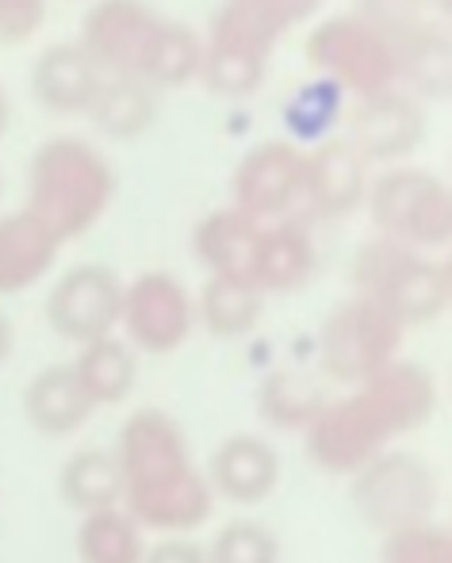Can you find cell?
<instances>
[{
    "label": "cell",
    "mask_w": 452,
    "mask_h": 563,
    "mask_svg": "<svg viewBox=\"0 0 452 563\" xmlns=\"http://www.w3.org/2000/svg\"><path fill=\"white\" fill-rule=\"evenodd\" d=\"M403 334L407 330L392 319L387 311H379L376 303L353 296L345 303H338L327 314L319 330V364L330 379L349 387H361L372 372H379L384 364H392L399 356Z\"/></svg>",
    "instance_id": "cell-8"
},
{
    "label": "cell",
    "mask_w": 452,
    "mask_h": 563,
    "mask_svg": "<svg viewBox=\"0 0 452 563\" xmlns=\"http://www.w3.org/2000/svg\"><path fill=\"white\" fill-rule=\"evenodd\" d=\"M12 345H15V330H12V322H8V314L0 311V364L12 356Z\"/></svg>",
    "instance_id": "cell-35"
},
{
    "label": "cell",
    "mask_w": 452,
    "mask_h": 563,
    "mask_svg": "<svg viewBox=\"0 0 452 563\" xmlns=\"http://www.w3.org/2000/svg\"><path fill=\"white\" fill-rule=\"evenodd\" d=\"M58 495L62 503L81 514L123 506V475H119L115 456L100 449L74 452L58 472Z\"/></svg>",
    "instance_id": "cell-27"
},
{
    "label": "cell",
    "mask_w": 452,
    "mask_h": 563,
    "mask_svg": "<svg viewBox=\"0 0 452 563\" xmlns=\"http://www.w3.org/2000/svg\"><path fill=\"white\" fill-rule=\"evenodd\" d=\"M203 479H208L211 495L227 498V503H265L276 490V483H280V456H276V449L265 438L234 433V438H227L223 445L211 452Z\"/></svg>",
    "instance_id": "cell-18"
},
{
    "label": "cell",
    "mask_w": 452,
    "mask_h": 563,
    "mask_svg": "<svg viewBox=\"0 0 452 563\" xmlns=\"http://www.w3.org/2000/svg\"><path fill=\"white\" fill-rule=\"evenodd\" d=\"M77 376V384L85 387L92 407H115L126 395L134 391V379H139V356L126 345L123 338H100L81 345L77 361L69 364Z\"/></svg>",
    "instance_id": "cell-24"
},
{
    "label": "cell",
    "mask_w": 452,
    "mask_h": 563,
    "mask_svg": "<svg viewBox=\"0 0 452 563\" xmlns=\"http://www.w3.org/2000/svg\"><path fill=\"white\" fill-rule=\"evenodd\" d=\"M8 126H12V100H8L4 85H0V139L8 134Z\"/></svg>",
    "instance_id": "cell-36"
},
{
    "label": "cell",
    "mask_w": 452,
    "mask_h": 563,
    "mask_svg": "<svg viewBox=\"0 0 452 563\" xmlns=\"http://www.w3.org/2000/svg\"><path fill=\"white\" fill-rule=\"evenodd\" d=\"M142 556H146L142 526L123 506L81 518V529H77V560L81 563H142Z\"/></svg>",
    "instance_id": "cell-29"
},
{
    "label": "cell",
    "mask_w": 452,
    "mask_h": 563,
    "mask_svg": "<svg viewBox=\"0 0 452 563\" xmlns=\"http://www.w3.org/2000/svg\"><path fill=\"white\" fill-rule=\"evenodd\" d=\"M304 157L307 150L288 139H268L245 150L230 177V208L257 223L299 219L304 200Z\"/></svg>",
    "instance_id": "cell-10"
},
{
    "label": "cell",
    "mask_w": 452,
    "mask_h": 563,
    "mask_svg": "<svg viewBox=\"0 0 452 563\" xmlns=\"http://www.w3.org/2000/svg\"><path fill=\"white\" fill-rule=\"evenodd\" d=\"M104 74L77 43H54L31 66V97L51 115H89Z\"/></svg>",
    "instance_id": "cell-19"
},
{
    "label": "cell",
    "mask_w": 452,
    "mask_h": 563,
    "mask_svg": "<svg viewBox=\"0 0 452 563\" xmlns=\"http://www.w3.org/2000/svg\"><path fill=\"white\" fill-rule=\"evenodd\" d=\"M345 92L334 89L330 81H322V77H315V81L299 85L296 92H291V100L284 104V119H288V131L296 146H319V142L330 139V126L341 123V115H345Z\"/></svg>",
    "instance_id": "cell-30"
},
{
    "label": "cell",
    "mask_w": 452,
    "mask_h": 563,
    "mask_svg": "<svg viewBox=\"0 0 452 563\" xmlns=\"http://www.w3.org/2000/svg\"><path fill=\"white\" fill-rule=\"evenodd\" d=\"M112 456L123 475V510L142 529H196L211 518L216 495L192 467L185 430L173 415L157 407L134 410Z\"/></svg>",
    "instance_id": "cell-1"
},
{
    "label": "cell",
    "mask_w": 452,
    "mask_h": 563,
    "mask_svg": "<svg viewBox=\"0 0 452 563\" xmlns=\"http://www.w3.org/2000/svg\"><path fill=\"white\" fill-rule=\"evenodd\" d=\"M157 92L139 77H104L89 108V123L112 142H134L154 126Z\"/></svg>",
    "instance_id": "cell-25"
},
{
    "label": "cell",
    "mask_w": 452,
    "mask_h": 563,
    "mask_svg": "<svg viewBox=\"0 0 452 563\" xmlns=\"http://www.w3.org/2000/svg\"><path fill=\"white\" fill-rule=\"evenodd\" d=\"M0 196H4V185H0Z\"/></svg>",
    "instance_id": "cell-38"
},
{
    "label": "cell",
    "mask_w": 452,
    "mask_h": 563,
    "mask_svg": "<svg viewBox=\"0 0 452 563\" xmlns=\"http://www.w3.org/2000/svg\"><path fill=\"white\" fill-rule=\"evenodd\" d=\"M341 123H345L341 139L368 165H387V169L407 162L426 139L422 100L403 89H387L368 100H349Z\"/></svg>",
    "instance_id": "cell-12"
},
{
    "label": "cell",
    "mask_w": 452,
    "mask_h": 563,
    "mask_svg": "<svg viewBox=\"0 0 452 563\" xmlns=\"http://www.w3.org/2000/svg\"><path fill=\"white\" fill-rule=\"evenodd\" d=\"M142 563H208V552L192 541H162L142 556Z\"/></svg>",
    "instance_id": "cell-34"
},
{
    "label": "cell",
    "mask_w": 452,
    "mask_h": 563,
    "mask_svg": "<svg viewBox=\"0 0 452 563\" xmlns=\"http://www.w3.org/2000/svg\"><path fill=\"white\" fill-rule=\"evenodd\" d=\"M327 391L319 379H311L299 368H276L261 379L257 387V415L265 418L273 430H299L319 418V410L327 407Z\"/></svg>",
    "instance_id": "cell-26"
},
{
    "label": "cell",
    "mask_w": 452,
    "mask_h": 563,
    "mask_svg": "<svg viewBox=\"0 0 452 563\" xmlns=\"http://www.w3.org/2000/svg\"><path fill=\"white\" fill-rule=\"evenodd\" d=\"M265 296L250 280L208 276L196 299V322H203L211 338H245L261 322Z\"/></svg>",
    "instance_id": "cell-28"
},
{
    "label": "cell",
    "mask_w": 452,
    "mask_h": 563,
    "mask_svg": "<svg viewBox=\"0 0 452 563\" xmlns=\"http://www.w3.org/2000/svg\"><path fill=\"white\" fill-rule=\"evenodd\" d=\"M115 200V169L100 146L77 134H54L31 154L27 203L62 245L89 234Z\"/></svg>",
    "instance_id": "cell-3"
},
{
    "label": "cell",
    "mask_w": 452,
    "mask_h": 563,
    "mask_svg": "<svg viewBox=\"0 0 452 563\" xmlns=\"http://www.w3.org/2000/svg\"><path fill=\"white\" fill-rule=\"evenodd\" d=\"M162 15L146 0H97L81 20V46L104 77H134Z\"/></svg>",
    "instance_id": "cell-14"
},
{
    "label": "cell",
    "mask_w": 452,
    "mask_h": 563,
    "mask_svg": "<svg viewBox=\"0 0 452 563\" xmlns=\"http://www.w3.org/2000/svg\"><path fill=\"white\" fill-rule=\"evenodd\" d=\"M426 4H430V12L438 15L441 23L452 20V0H426Z\"/></svg>",
    "instance_id": "cell-37"
},
{
    "label": "cell",
    "mask_w": 452,
    "mask_h": 563,
    "mask_svg": "<svg viewBox=\"0 0 452 563\" xmlns=\"http://www.w3.org/2000/svg\"><path fill=\"white\" fill-rule=\"evenodd\" d=\"M364 208L379 238L426 253L445 250L452 238V192L430 169L418 165H392L372 177Z\"/></svg>",
    "instance_id": "cell-6"
},
{
    "label": "cell",
    "mask_w": 452,
    "mask_h": 563,
    "mask_svg": "<svg viewBox=\"0 0 452 563\" xmlns=\"http://www.w3.org/2000/svg\"><path fill=\"white\" fill-rule=\"evenodd\" d=\"M123 341L134 353H177L196 330V299L173 273H142L123 284V307H119Z\"/></svg>",
    "instance_id": "cell-9"
},
{
    "label": "cell",
    "mask_w": 452,
    "mask_h": 563,
    "mask_svg": "<svg viewBox=\"0 0 452 563\" xmlns=\"http://www.w3.org/2000/svg\"><path fill=\"white\" fill-rule=\"evenodd\" d=\"M387 441H392V433L384 430V422L364 402L361 391L330 399L319 410V418L304 430L307 460L330 475H356L379 452H387Z\"/></svg>",
    "instance_id": "cell-11"
},
{
    "label": "cell",
    "mask_w": 452,
    "mask_h": 563,
    "mask_svg": "<svg viewBox=\"0 0 452 563\" xmlns=\"http://www.w3.org/2000/svg\"><path fill=\"white\" fill-rule=\"evenodd\" d=\"M353 391L364 395V402L376 410V418L384 422V430L392 438L426 426L433 418V410H438V384H433V376L422 364L399 361V356L392 364H384L379 372H372Z\"/></svg>",
    "instance_id": "cell-16"
},
{
    "label": "cell",
    "mask_w": 452,
    "mask_h": 563,
    "mask_svg": "<svg viewBox=\"0 0 452 563\" xmlns=\"http://www.w3.org/2000/svg\"><path fill=\"white\" fill-rule=\"evenodd\" d=\"M200 66H203V35H196L188 23L165 20L162 15L154 38L146 46V58H142L134 77L142 85H150L154 92H169L200 81Z\"/></svg>",
    "instance_id": "cell-23"
},
{
    "label": "cell",
    "mask_w": 452,
    "mask_h": 563,
    "mask_svg": "<svg viewBox=\"0 0 452 563\" xmlns=\"http://www.w3.org/2000/svg\"><path fill=\"white\" fill-rule=\"evenodd\" d=\"M92 402L85 387L77 384L69 364H51L43 368L23 391V415L27 426L43 438H69L92 418Z\"/></svg>",
    "instance_id": "cell-21"
},
{
    "label": "cell",
    "mask_w": 452,
    "mask_h": 563,
    "mask_svg": "<svg viewBox=\"0 0 452 563\" xmlns=\"http://www.w3.org/2000/svg\"><path fill=\"white\" fill-rule=\"evenodd\" d=\"M379 563H452V537L438 521L395 529L379 544Z\"/></svg>",
    "instance_id": "cell-32"
},
{
    "label": "cell",
    "mask_w": 452,
    "mask_h": 563,
    "mask_svg": "<svg viewBox=\"0 0 452 563\" xmlns=\"http://www.w3.org/2000/svg\"><path fill=\"white\" fill-rule=\"evenodd\" d=\"M319 253H315L311 230L304 219H276L261 223L257 245H253L250 284L261 296H288L299 291L315 276Z\"/></svg>",
    "instance_id": "cell-17"
},
{
    "label": "cell",
    "mask_w": 452,
    "mask_h": 563,
    "mask_svg": "<svg viewBox=\"0 0 452 563\" xmlns=\"http://www.w3.org/2000/svg\"><path fill=\"white\" fill-rule=\"evenodd\" d=\"M46 20V0H0V43H27Z\"/></svg>",
    "instance_id": "cell-33"
},
{
    "label": "cell",
    "mask_w": 452,
    "mask_h": 563,
    "mask_svg": "<svg viewBox=\"0 0 452 563\" xmlns=\"http://www.w3.org/2000/svg\"><path fill=\"white\" fill-rule=\"evenodd\" d=\"M280 541L261 521H230L216 533L208 549V563H276Z\"/></svg>",
    "instance_id": "cell-31"
},
{
    "label": "cell",
    "mask_w": 452,
    "mask_h": 563,
    "mask_svg": "<svg viewBox=\"0 0 452 563\" xmlns=\"http://www.w3.org/2000/svg\"><path fill=\"white\" fill-rule=\"evenodd\" d=\"M372 165L341 134L307 150L304 157V200L299 211L315 219H345L364 203L372 185Z\"/></svg>",
    "instance_id": "cell-15"
},
{
    "label": "cell",
    "mask_w": 452,
    "mask_h": 563,
    "mask_svg": "<svg viewBox=\"0 0 452 563\" xmlns=\"http://www.w3.org/2000/svg\"><path fill=\"white\" fill-rule=\"evenodd\" d=\"M261 223L242 216L238 208H219L200 219L192 230V253L211 276H234V280H250L253 265V245H257Z\"/></svg>",
    "instance_id": "cell-22"
},
{
    "label": "cell",
    "mask_w": 452,
    "mask_h": 563,
    "mask_svg": "<svg viewBox=\"0 0 452 563\" xmlns=\"http://www.w3.org/2000/svg\"><path fill=\"white\" fill-rule=\"evenodd\" d=\"M353 506L376 533L422 526L438 506V475L415 452H379L353 475Z\"/></svg>",
    "instance_id": "cell-7"
},
{
    "label": "cell",
    "mask_w": 452,
    "mask_h": 563,
    "mask_svg": "<svg viewBox=\"0 0 452 563\" xmlns=\"http://www.w3.org/2000/svg\"><path fill=\"white\" fill-rule=\"evenodd\" d=\"M304 58L315 77L345 92V100H368L399 89V62L387 35L364 15H330L315 23L304 43Z\"/></svg>",
    "instance_id": "cell-5"
},
{
    "label": "cell",
    "mask_w": 452,
    "mask_h": 563,
    "mask_svg": "<svg viewBox=\"0 0 452 563\" xmlns=\"http://www.w3.org/2000/svg\"><path fill=\"white\" fill-rule=\"evenodd\" d=\"M322 4L327 0H223L203 35V89L223 100L253 97L265 85L276 43L315 20Z\"/></svg>",
    "instance_id": "cell-2"
},
{
    "label": "cell",
    "mask_w": 452,
    "mask_h": 563,
    "mask_svg": "<svg viewBox=\"0 0 452 563\" xmlns=\"http://www.w3.org/2000/svg\"><path fill=\"white\" fill-rule=\"evenodd\" d=\"M353 296L376 303L403 330L426 327L449 311L452 276L445 261L399 245L392 238H368L353 257Z\"/></svg>",
    "instance_id": "cell-4"
},
{
    "label": "cell",
    "mask_w": 452,
    "mask_h": 563,
    "mask_svg": "<svg viewBox=\"0 0 452 563\" xmlns=\"http://www.w3.org/2000/svg\"><path fill=\"white\" fill-rule=\"evenodd\" d=\"M62 242L27 208L0 216V296H20L35 288L54 268Z\"/></svg>",
    "instance_id": "cell-20"
},
{
    "label": "cell",
    "mask_w": 452,
    "mask_h": 563,
    "mask_svg": "<svg viewBox=\"0 0 452 563\" xmlns=\"http://www.w3.org/2000/svg\"><path fill=\"white\" fill-rule=\"evenodd\" d=\"M123 307V280L108 265H77L46 296V322L54 334L89 345L112 338Z\"/></svg>",
    "instance_id": "cell-13"
}]
</instances>
